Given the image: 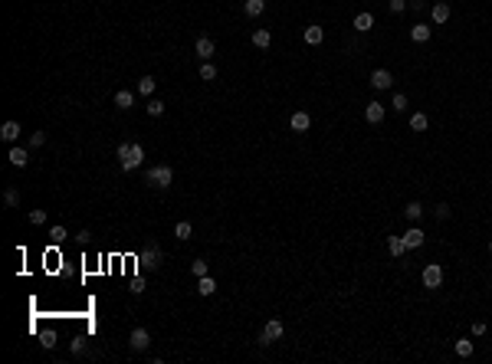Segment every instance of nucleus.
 I'll list each match as a JSON object with an SVG mask.
<instances>
[{"mask_svg": "<svg viewBox=\"0 0 492 364\" xmlns=\"http://www.w3.org/2000/svg\"><path fill=\"white\" fill-rule=\"evenodd\" d=\"M145 161V148L141 144H118V164L125 167V171H135V167Z\"/></svg>", "mask_w": 492, "mask_h": 364, "instance_id": "nucleus-1", "label": "nucleus"}, {"mask_svg": "<svg viewBox=\"0 0 492 364\" xmlns=\"http://www.w3.org/2000/svg\"><path fill=\"white\" fill-rule=\"evenodd\" d=\"M145 181L151 184V187H158V190H164V187H171V181H174V171L167 164H155L148 171V177H145Z\"/></svg>", "mask_w": 492, "mask_h": 364, "instance_id": "nucleus-2", "label": "nucleus"}, {"mask_svg": "<svg viewBox=\"0 0 492 364\" xmlns=\"http://www.w3.org/2000/svg\"><path fill=\"white\" fill-rule=\"evenodd\" d=\"M423 285H427V289H440V285H443V266H440V262L423 266Z\"/></svg>", "mask_w": 492, "mask_h": 364, "instance_id": "nucleus-3", "label": "nucleus"}, {"mask_svg": "<svg viewBox=\"0 0 492 364\" xmlns=\"http://www.w3.org/2000/svg\"><path fill=\"white\" fill-rule=\"evenodd\" d=\"M282 338V322H266V328H263V335H259V345H273V341H279Z\"/></svg>", "mask_w": 492, "mask_h": 364, "instance_id": "nucleus-4", "label": "nucleus"}, {"mask_svg": "<svg viewBox=\"0 0 492 364\" xmlns=\"http://www.w3.org/2000/svg\"><path fill=\"white\" fill-rule=\"evenodd\" d=\"M128 345H132L135 351H148V345H151L148 328H135V332H132V338H128Z\"/></svg>", "mask_w": 492, "mask_h": 364, "instance_id": "nucleus-5", "label": "nucleus"}, {"mask_svg": "<svg viewBox=\"0 0 492 364\" xmlns=\"http://www.w3.org/2000/svg\"><path fill=\"white\" fill-rule=\"evenodd\" d=\"M423 240H427V233H423V230H417V227H410V230L404 233V246H407V249H420Z\"/></svg>", "mask_w": 492, "mask_h": 364, "instance_id": "nucleus-6", "label": "nucleus"}, {"mask_svg": "<svg viewBox=\"0 0 492 364\" xmlns=\"http://www.w3.org/2000/svg\"><path fill=\"white\" fill-rule=\"evenodd\" d=\"M371 86H374V89H391L394 86V76L387 69H374V72H371Z\"/></svg>", "mask_w": 492, "mask_h": 364, "instance_id": "nucleus-7", "label": "nucleus"}, {"mask_svg": "<svg viewBox=\"0 0 492 364\" xmlns=\"http://www.w3.org/2000/svg\"><path fill=\"white\" fill-rule=\"evenodd\" d=\"M194 49H197V56H200V59H210L217 46H213V40H210V36H200V40L194 43Z\"/></svg>", "mask_w": 492, "mask_h": 364, "instance_id": "nucleus-8", "label": "nucleus"}, {"mask_svg": "<svg viewBox=\"0 0 492 364\" xmlns=\"http://www.w3.org/2000/svg\"><path fill=\"white\" fill-rule=\"evenodd\" d=\"M364 119L371 121V125H377V121L384 119V105H381V102H367V109H364Z\"/></svg>", "mask_w": 492, "mask_h": 364, "instance_id": "nucleus-9", "label": "nucleus"}, {"mask_svg": "<svg viewBox=\"0 0 492 364\" xmlns=\"http://www.w3.org/2000/svg\"><path fill=\"white\" fill-rule=\"evenodd\" d=\"M387 253H391L394 259H400V256L407 253V246H404V237H387Z\"/></svg>", "mask_w": 492, "mask_h": 364, "instance_id": "nucleus-10", "label": "nucleus"}, {"mask_svg": "<svg viewBox=\"0 0 492 364\" xmlns=\"http://www.w3.org/2000/svg\"><path fill=\"white\" fill-rule=\"evenodd\" d=\"M0 138H3V141H16V138H20V121H3Z\"/></svg>", "mask_w": 492, "mask_h": 364, "instance_id": "nucleus-11", "label": "nucleus"}, {"mask_svg": "<svg viewBox=\"0 0 492 364\" xmlns=\"http://www.w3.org/2000/svg\"><path fill=\"white\" fill-rule=\"evenodd\" d=\"M371 26H374V16L367 13V10H361V13L354 16V30H358V33H367Z\"/></svg>", "mask_w": 492, "mask_h": 364, "instance_id": "nucleus-12", "label": "nucleus"}, {"mask_svg": "<svg viewBox=\"0 0 492 364\" xmlns=\"http://www.w3.org/2000/svg\"><path fill=\"white\" fill-rule=\"evenodd\" d=\"M309 125H312L309 112H296V115H292V131H309Z\"/></svg>", "mask_w": 492, "mask_h": 364, "instance_id": "nucleus-13", "label": "nucleus"}, {"mask_svg": "<svg viewBox=\"0 0 492 364\" xmlns=\"http://www.w3.org/2000/svg\"><path fill=\"white\" fill-rule=\"evenodd\" d=\"M302 36H305V43H309V46H319V43L325 40V33H322V26H309V30H305Z\"/></svg>", "mask_w": 492, "mask_h": 364, "instance_id": "nucleus-14", "label": "nucleus"}, {"mask_svg": "<svg viewBox=\"0 0 492 364\" xmlns=\"http://www.w3.org/2000/svg\"><path fill=\"white\" fill-rule=\"evenodd\" d=\"M266 10V0H246V3H243V13L246 16H259Z\"/></svg>", "mask_w": 492, "mask_h": 364, "instance_id": "nucleus-15", "label": "nucleus"}, {"mask_svg": "<svg viewBox=\"0 0 492 364\" xmlns=\"http://www.w3.org/2000/svg\"><path fill=\"white\" fill-rule=\"evenodd\" d=\"M7 158H10V164H13V167H23L26 161H30V154H26L23 148H10V154H7Z\"/></svg>", "mask_w": 492, "mask_h": 364, "instance_id": "nucleus-16", "label": "nucleus"}, {"mask_svg": "<svg viewBox=\"0 0 492 364\" xmlns=\"http://www.w3.org/2000/svg\"><path fill=\"white\" fill-rule=\"evenodd\" d=\"M410 40H414V43H427L430 40V26H423V23L410 26Z\"/></svg>", "mask_w": 492, "mask_h": 364, "instance_id": "nucleus-17", "label": "nucleus"}, {"mask_svg": "<svg viewBox=\"0 0 492 364\" xmlns=\"http://www.w3.org/2000/svg\"><path fill=\"white\" fill-rule=\"evenodd\" d=\"M141 259H145V266H151V269H158V266H161V249H158V246H151L148 253L141 256Z\"/></svg>", "mask_w": 492, "mask_h": 364, "instance_id": "nucleus-18", "label": "nucleus"}, {"mask_svg": "<svg viewBox=\"0 0 492 364\" xmlns=\"http://www.w3.org/2000/svg\"><path fill=\"white\" fill-rule=\"evenodd\" d=\"M430 16H433V23H446V20H450V7H446V3H437V7L430 10Z\"/></svg>", "mask_w": 492, "mask_h": 364, "instance_id": "nucleus-19", "label": "nucleus"}, {"mask_svg": "<svg viewBox=\"0 0 492 364\" xmlns=\"http://www.w3.org/2000/svg\"><path fill=\"white\" fill-rule=\"evenodd\" d=\"M197 292H200V295H213V292H217V282H213L210 276H200V282H197Z\"/></svg>", "mask_w": 492, "mask_h": 364, "instance_id": "nucleus-20", "label": "nucleus"}, {"mask_svg": "<svg viewBox=\"0 0 492 364\" xmlns=\"http://www.w3.org/2000/svg\"><path fill=\"white\" fill-rule=\"evenodd\" d=\"M427 125H430V119L423 112H414V115H410V128H414V131H427Z\"/></svg>", "mask_w": 492, "mask_h": 364, "instance_id": "nucleus-21", "label": "nucleus"}, {"mask_svg": "<svg viewBox=\"0 0 492 364\" xmlns=\"http://www.w3.org/2000/svg\"><path fill=\"white\" fill-rule=\"evenodd\" d=\"M404 217H407V220H410V223H417V220H420V217H423V207L417 204V200H414V204H407V207H404Z\"/></svg>", "mask_w": 492, "mask_h": 364, "instance_id": "nucleus-22", "label": "nucleus"}, {"mask_svg": "<svg viewBox=\"0 0 492 364\" xmlns=\"http://www.w3.org/2000/svg\"><path fill=\"white\" fill-rule=\"evenodd\" d=\"M155 86H158V79H151V76H145V79H138V95H148V99H151V92H155Z\"/></svg>", "mask_w": 492, "mask_h": 364, "instance_id": "nucleus-23", "label": "nucleus"}, {"mask_svg": "<svg viewBox=\"0 0 492 364\" xmlns=\"http://www.w3.org/2000/svg\"><path fill=\"white\" fill-rule=\"evenodd\" d=\"M269 43H273V36H269V30H256V33H253V46L266 49Z\"/></svg>", "mask_w": 492, "mask_h": 364, "instance_id": "nucleus-24", "label": "nucleus"}, {"mask_svg": "<svg viewBox=\"0 0 492 364\" xmlns=\"http://www.w3.org/2000/svg\"><path fill=\"white\" fill-rule=\"evenodd\" d=\"M132 99H135V95L128 92V89H122V92H115V105H118V109H132Z\"/></svg>", "mask_w": 492, "mask_h": 364, "instance_id": "nucleus-25", "label": "nucleus"}, {"mask_svg": "<svg viewBox=\"0 0 492 364\" xmlns=\"http://www.w3.org/2000/svg\"><path fill=\"white\" fill-rule=\"evenodd\" d=\"M190 233H194V227H190L187 220H180L177 227H174V237H177V240H190Z\"/></svg>", "mask_w": 492, "mask_h": 364, "instance_id": "nucleus-26", "label": "nucleus"}, {"mask_svg": "<svg viewBox=\"0 0 492 364\" xmlns=\"http://www.w3.org/2000/svg\"><path fill=\"white\" fill-rule=\"evenodd\" d=\"M200 79H207V82H210V79H217V66L203 59V63H200Z\"/></svg>", "mask_w": 492, "mask_h": 364, "instance_id": "nucleus-27", "label": "nucleus"}, {"mask_svg": "<svg viewBox=\"0 0 492 364\" xmlns=\"http://www.w3.org/2000/svg\"><path fill=\"white\" fill-rule=\"evenodd\" d=\"M145 109H148V115H151V119L164 115V102H158V99H148V105H145Z\"/></svg>", "mask_w": 492, "mask_h": 364, "instance_id": "nucleus-28", "label": "nucleus"}, {"mask_svg": "<svg viewBox=\"0 0 492 364\" xmlns=\"http://www.w3.org/2000/svg\"><path fill=\"white\" fill-rule=\"evenodd\" d=\"M456 355H460V358H469V355H473V341L460 338V341H456Z\"/></svg>", "mask_w": 492, "mask_h": 364, "instance_id": "nucleus-29", "label": "nucleus"}, {"mask_svg": "<svg viewBox=\"0 0 492 364\" xmlns=\"http://www.w3.org/2000/svg\"><path fill=\"white\" fill-rule=\"evenodd\" d=\"M391 109H394V112H407V95H404V92H397V95L391 99Z\"/></svg>", "mask_w": 492, "mask_h": 364, "instance_id": "nucleus-30", "label": "nucleus"}, {"mask_svg": "<svg viewBox=\"0 0 492 364\" xmlns=\"http://www.w3.org/2000/svg\"><path fill=\"white\" fill-rule=\"evenodd\" d=\"M46 144V131H33L30 135V148H43Z\"/></svg>", "mask_w": 492, "mask_h": 364, "instance_id": "nucleus-31", "label": "nucleus"}, {"mask_svg": "<svg viewBox=\"0 0 492 364\" xmlns=\"http://www.w3.org/2000/svg\"><path fill=\"white\" fill-rule=\"evenodd\" d=\"M190 272H194L197 279H200V276H207V262H203V259H194V262H190Z\"/></svg>", "mask_w": 492, "mask_h": 364, "instance_id": "nucleus-32", "label": "nucleus"}, {"mask_svg": "<svg viewBox=\"0 0 492 364\" xmlns=\"http://www.w3.org/2000/svg\"><path fill=\"white\" fill-rule=\"evenodd\" d=\"M49 237H53V243H63L66 240V227H53L49 230Z\"/></svg>", "mask_w": 492, "mask_h": 364, "instance_id": "nucleus-33", "label": "nucleus"}, {"mask_svg": "<svg viewBox=\"0 0 492 364\" xmlns=\"http://www.w3.org/2000/svg\"><path fill=\"white\" fill-rule=\"evenodd\" d=\"M3 200H7V207H16V204H20V194H16V190L10 187L7 194H3Z\"/></svg>", "mask_w": 492, "mask_h": 364, "instance_id": "nucleus-34", "label": "nucleus"}, {"mask_svg": "<svg viewBox=\"0 0 492 364\" xmlns=\"http://www.w3.org/2000/svg\"><path fill=\"white\" fill-rule=\"evenodd\" d=\"M30 223H46V210H30Z\"/></svg>", "mask_w": 492, "mask_h": 364, "instance_id": "nucleus-35", "label": "nucleus"}, {"mask_svg": "<svg viewBox=\"0 0 492 364\" xmlns=\"http://www.w3.org/2000/svg\"><path fill=\"white\" fill-rule=\"evenodd\" d=\"M407 10V0H391V13H404Z\"/></svg>", "mask_w": 492, "mask_h": 364, "instance_id": "nucleus-36", "label": "nucleus"}, {"mask_svg": "<svg viewBox=\"0 0 492 364\" xmlns=\"http://www.w3.org/2000/svg\"><path fill=\"white\" fill-rule=\"evenodd\" d=\"M446 217H450V207L440 204V207H437V220H446Z\"/></svg>", "mask_w": 492, "mask_h": 364, "instance_id": "nucleus-37", "label": "nucleus"}, {"mask_svg": "<svg viewBox=\"0 0 492 364\" xmlns=\"http://www.w3.org/2000/svg\"><path fill=\"white\" fill-rule=\"evenodd\" d=\"M43 345H46V348H53V345H56V335L46 332V335H43Z\"/></svg>", "mask_w": 492, "mask_h": 364, "instance_id": "nucleus-38", "label": "nucleus"}, {"mask_svg": "<svg viewBox=\"0 0 492 364\" xmlns=\"http://www.w3.org/2000/svg\"><path fill=\"white\" fill-rule=\"evenodd\" d=\"M473 335H486V322H473Z\"/></svg>", "mask_w": 492, "mask_h": 364, "instance_id": "nucleus-39", "label": "nucleus"}, {"mask_svg": "<svg viewBox=\"0 0 492 364\" xmlns=\"http://www.w3.org/2000/svg\"><path fill=\"white\" fill-rule=\"evenodd\" d=\"M489 253H492V240H489Z\"/></svg>", "mask_w": 492, "mask_h": 364, "instance_id": "nucleus-40", "label": "nucleus"}]
</instances>
